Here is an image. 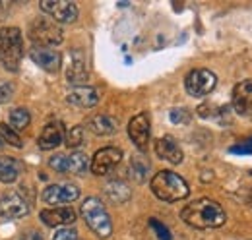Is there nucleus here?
Returning <instances> with one entry per match:
<instances>
[{
    "mask_svg": "<svg viewBox=\"0 0 252 240\" xmlns=\"http://www.w3.org/2000/svg\"><path fill=\"white\" fill-rule=\"evenodd\" d=\"M181 219L194 229H218L227 221V215L216 200L200 198L185 206V210L181 211Z\"/></svg>",
    "mask_w": 252,
    "mask_h": 240,
    "instance_id": "obj_1",
    "label": "nucleus"
},
{
    "mask_svg": "<svg viewBox=\"0 0 252 240\" xmlns=\"http://www.w3.org/2000/svg\"><path fill=\"white\" fill-rule=\"evenodd\" d=\"M150 186H152L154 196L161 202H167V204L181 202V200L189 198L190 194L187 180L183 177H179L177 173H173V171H159V173H156L152 182H150Z\"/></svg>",
    "mask_w": 252,
    "mask_h": 240,
    "instance_id": "obj_2",
    "label": "nucleus"
},
{
    "mask_svg": "<svg viewBox=\"0 0 252 240\" xmlns=\"http://www.w3.org/2000/svg\"><path fill=\"white\" fill-rule=\"evenodd\" d=\"M80 213H82L86 225L94 231L99 239H109L113 235L111 215H109L105 204L99 198H86V202L80 208Z\"/></svg>",
    "mask_w": 252,
    "mask_h": 240,
    "instance_id": "obj_3",
    "label": "nucleus"
},
{
    "mask_svg": "<svg viewBox=\"0 0 252 240\" xmlns=\"http://www.w3.org/2000/svg\"><path fill=\"white\" fill-rule=\"evenodd\" d=\"M28 35L32 39L33 47H49V49L61 45L64 39L63 28L57 22H53L49 16L33 18L28 28Z\"/></svg>",
    "mask_w": 252,
    "mask_h": 240,
    "instance_id": "obj_4",
    "label": "nucleus"
},
{
    "mask_svg": "<svg viewBox=\"0 0 252 240\" xmlns=\"http://www.w3.org/2000/svg\"><path fill=\"white\" fill-rule=\"evenodd\" d=\"M24 57V37L18 28H0V62L16 72Z\"/></svg>",
    "mask_w": 252,
    "mask_h": 240,
    "instance_id": "obj_5",
    "label": "nucleus"
},
{
    "mask_svg": "<svg viewBox=\"0 0 252 240\" xmlns=\"http://www.w3.org/2000/svg\"><path fill=\"white\" fill-rule=\"evenodd\" d=\"M49 167L61 175H76L82 177L90 169V159L82 151H74L70 155H55L49 159Z\"/></svg>",
    "mask_w": 252,
    "mask_h": 240,
    "instance_id": "obj_6",
    "label": "nucleus"
},
{
    "mask_svg": "<svg viewBox=\"0 0 252 240\" xmlns=\"http://www.w3.org/2000/svg\"><path fill=\"white\" fill-rule=\"evenodd\" d=\"M218 86V76L212 70L206 68H196L189 72V76L185 78V88L190 97H206Z\"/></svg>",
    "mask_w": 252,
    "mask_h": 240,
    "instance_id": "obj_7",
    "label": "nucleus"
},
{
    "mask_svg": "<svg viewBox=\"0 0 252 240\" xmlns=\"http://www.w3.org/2000/svg\"><path fill=\"white\" fill-rule=\"evenodd\" d=\"M80 198V188L76 184L64 182V184H49L41 192V200L53 208H61L66 204H72Z\"/></svg>",
    "mask_w": 252,
    "mask_h": 240,
    "instance_id": "obj_8",
    "label": "nucleus"
},
{
    "mask_svg": "<svg viewBox=\"0 0 252 240\" xmlns=\"http://www.w3.org/2000/svg\"><path fill=\"white\" fill-rule=\"evenodd\" d=\"M41 10L43 14H47L53 22L61 24H72L78 20V4L70 2V0H43L41 2Z\"/></svg>",
    "mask_w": 252,
    "mask_h": 240,
    "instance_id": "obj_9",
    "label": "nucleus"
},
{
    "mask_svg": "<svg viewBox=\"0 0 252 240\" xmlns=\"http://www.w3.org/2000/svg\"><path fill=\"white\" fill-rule=\"evenodd\" d=\"M32 211V202L20 190H10L0 200V215L4 219H20Z\"/></svg>",
    "mask_w": 252,
    "mask_h": 240,
    "instance_id": "obj_10",
    "label": "nucleus"
},
{
    "mask_svg": "<svg viewBox=\"0 0 252 240\" xmlns=\"http://www.w3.org/2000/svg\"><path fill=\"white\" fill-rule=\"evenodd\" d=\"M90 72H88V60L86 55L80 49H72L68 55V64H66V80L68 84L82 88L88 84Z\"/></svg>",
    "mask_w": 252,
    "mask_h": 240,
    "instance_id": "obj_11",
    "label": "nucleus"
},
{
    "mask_svg": "<svg viewBox=\"0 0 252 240\" xmlns=\"http://www.w3.org/2000/svg\"><path fill=\"white\" fill-rule=\"evenodd\" d=\"M121 161H123V150L109 146V148H103V150H99L95 153L92 163H90V169H92V173L97 175V177H105V175H109Z\"/></svg>",
    "mask_w": 252,
    "mask_h": 240,
    "instance_id": "obj_12",
    "label": "nucleus"
},
{
    "mask_svg": "<svg viewBox=\"0 0 252 240\" xmlns=\"http://www.w3.org/2000/svg\"><path fill=\"white\" fill-rule=\"evenodd\" d=\"M128 136H130L132 144L140 151L148 150L150 136H152V126H150V117L146 113H140L134 119H130V122H128Z\"/></svg>",
    "mask_w": 252,
    "mask_h": 240,
    "instance_id": "obj_13",
    "label": "nucleus"
},
{
    "mask_svg": "<svg viewBox=\"0 0 252 240\" xmlns=\"http://www.w3.org/2000/svg\"><path fill=\"white\" fill-rule=\"evenodd\" d=\"M43 225L61 229V227H70L76 221V211L70 206H61V208H47L39 213Z\"/></svg>",
    "mask_w": 252,
    "mask_h": 240,
    "instance_id": "obj_14",
    "label": "nucleus"
},
{
    "mask_svg": "<svg viewBox=\"0 0 252 240\" xmlns=\"http://www.w3.org/2000/svg\"><path fill=\"white\" fill-rule=\"evenodd\" d=\"M30 59L43 68L49 74H57L61 70V53L49 47H32L30 49Z\"/></svg>",
    "mask_w": 252,
    "mask_h": 240,
    "instance_id": "obj_15",
    "label": "nucleus"
},
{
    "mask_svg": "<svg viewBox=\"0 0 252 240\" xmlns=\"http://www.w3.org/2000/svg\"><path fill=\"white\" fill-rule=\"evenodd\" d=\"M231 103H233V111L237 115H243V117L252 115V78L235 86L233 95H231Z\"/></svg>",
    "mask_w": 252,
    "mask_h": 240,
    "instance_id": "obj_16",
    "label": "nucleus"
},
{
    "mask_svg": "<svg viewBox=\"0 0 252 240\" xmlns=\"http://www.w3.org/2000/svg\"><path fill=\"white\" fill-rule=\"evenodd\" d=\"M101 95L99 91L92 88V86H82V88H74L72 91H68L66 101L78 109H92L99 103Z\"/></svg>",
    "mask_w": 252,
    "mask_h": 240,
    "instance_id": "obj_17",
    "label": "nucleus"
},
{
    "mask_svg": "<svg viewBox=\"0 0 252 240\" xmlns=\"http://www.w3.org/2000/svg\"><path fill=\"white\" fill-rule=\"evenodd\" d=\"M156 153H158L159 159L163 161H169L173 165H181L183 163V150L181 146L177 144V140L173 136H163L156 142Z\"/></svg>",
    "mask_w": 252,
    "mask_h": 240,
    "instance_id": "obj_18",
    "label": "nucleus"
},
{
    "mask_svg": "<svg viewBox=\"0 0 252 240\" xmlns=\"http://www.w3.org/2000/svg\"><path fill=\"white\" fill-rule=\"evenodd\" d=\"M63 142H64V126L61 122H49L43 128V132H41V136L37 140L39 148L43 151L57 150Z\"/></svg>",
    "mask_w": 252,
    "mask_h": 240,
    "instance_id": "obj_19",
    "label": "nucleus"
},
{
    "mask_svg": "<svg viewBox=\"0 0 252 240\" xmlns=\"http://www.w3.org/2000/svg\"><path fill=\"white\" fill-rule=\"evenodd\" d=\"M88 128L97 136H111L119 130V120L111 115H95L88 122Z\"/></svg>",
    "mask_w": 252,
    "mask_h": 240,
    "instance_id": "obj_20",
    "label": "nucleus"
},
{
    "mask_svg": "<svg viewBox=\"0 0 252 240\" xmlns=\"http://www.w3.org/2000/svg\"><path fill=\"white\" fill-rule=\"evenodd\" d=\"M22 163L14 157H0V182L12 184L22 175Z\"/></svg>",
    "mask_w": 252,
    "mask_h": 240,
    "instance_id": "obj_21",
    "label": "nucleus"
},
{
    "mask_svg": "<svg viewBox=\"0 0 252 240\" xmlns=\"http://www.w3.org/2000/svg\"><path fill=\"white\" fill-rule=\"evenodd\" d=\"M105 194H107V198L113 204H126L130 200V196H132L130 188L126 186V182H123V180H111V182H107Z\"/></svg>",
    "mask_w": 252,
    "mask_h": 240,
    "instance_id": "obj_22",
    "label": "nucleus"
},
{
    "mask_svg": "<svg viewBox=\"0 0 252 240\" xmlns=\"http://www.w3.org/2000/svg\"><path fill=\"white\" fill-rule=\"evenodd\" d=\"M148 173H150V161L144 155L132 157V161H130V177L134 180H138V182H144L148 179Z\"/></svg>",
    "mask_w": 252,
    "mask_h": 240,
    "instance_id": "obj_23",
    "label": "nucleus"
},
{
    "mask_svg": "<svg viewBox=\"0 0 252 240\" xmlns=\"http://www.w3.org/2000/svg\"><path fill=\"white\" fill-rule=\"evenodd\" d=\"M30 122H32V115H30V111L24 109V107H18V109H14V111L10 113V128L16 130V132L26 130V128L30 126Z\"/></svg>",
    "mask_w": 252,
    "mask_h": 240,
    "instance_id": "obj_24",
    "label": "nucleus"
},
{
    "mask_svg": "<svg viewBox=\"0 0 252 240\" xmlns=\"http://www.w3.org/2000/svg\"><path fill=\"white\" fill-rule=\"evenodd\" d=\"M84 142H86V138H84V128L82 126H74L64 134V144L70 150H78L80 146H84Z\"/></svg>",
    "mask_w": 252,
    "mask_h": 240,
    "instance_id": "obj_25",
    "label": "nucleus"
},
{
    "mask_svg": "<svg viewBox=\"0 0 252 240\" xmlns=\"http://www.w3.org/2000/svg\"><path fill=\"white\" fill-rule=\"evenodd\" d=\"M0 138H2V142L4 144H8V146H12V148H16V150H20V148H24V142H22V138L18 136V132L16 130H12L8 124H0Z\"/></svg>",
    "mask_w": 252,
    "mask_h": 240,
    "instance_id": "obj_26",
    "label": "nucleus"
},
{
    "mask_svg": "<svg viewBox=\"0 0 252 240\" xmlns=\"http://www.w3.org/2000/svg\"><path fill=\"white\" fill-rule=\"evenodd\" d=\"M14 93H16V86L12 82H2L0 84V105H6L14 99Z\"/></svg>",
    "mask_w": 252,
    "mask_h": 240,
    "instance_id": "obj_27",
    "label": "nucleus"
},
{
    "mask_svg": "<svg viewBox=\"0 0 252 240\" xmlns=\"http://www.w3.org/2000/svg\"><path fill=\"white\" fill-rule=\"evenodd\" d=\"M53 240H78V231L72 227H61L55 231Z\"/></svg>",
    "mask_w": 252,
    "mask_h": 240,
    "instance_id": "obj_28",
    "label": "nucleus"
},
{
    "mask_svg": "<svg viewBox=\"0 0 252 240\" xmlns=\"http://www.w3.org/2000/svg\"><path fill=\"white\" fill-rule=\"evenodd\" d=\"M150 227L156 231V235H158L159 240H171V231H169L163 223H159L158 219H150Z\"/></svg>",
    "mask_w": 252,
    "mask_h": 240,
    "instance_id": "obj_29",
    "label": "nucleus"
},
{
    "mask_svg": "<svg viewBox=\"0 0 252 240\" xmlns=\"http://www.w3.org/2000/svg\"><path fill=\"white\" fill-rule=\"evenodd\" d=\"M169 119L173 124H187V122H190V113L187 109H173Z\"/></svg>",
    "mask_w": 252,
    "mask_h": 240,
    "instance_id": "obj_30",
    "label": "nucleus"
},
{
    "mask_svg": "<svg viewBox=\"0 0 252 240\" xmlns=\"http://www.w3.org/2000/svg\"><path fill=\"white\" fill-rule=\"evenodd\" d=\"M233 153H252V140L249 144H245V146H237V148H233Z\"/></svg>",
    "mask_w": 252,
    "mask_h": 240,
    "instance_id": "obj_31",
    "label": "nucleus"
},
{
    "mask_svg": "<svg viewBox=\"0 0 252 240\" xmlns=\"http://www.w3.org/2000/svg\"><path fill=\"white\" fill-rule=\"evenodd\" d=\"M20 240H45L41 237V233H37V231H30V233H24V237Z\"/></svg>",
    "mask_w": 252,
    "mask_h": 240,
    "instance_id": "obj_32",
    "label": "nucleus"
},
{
    "mask_svg": "<svg viewBox=\"0 0 252 240\" xmlns=\"http://www.w3.org/2000/svg\"><path fill=\"white\" fill-rule=\"evenodd\" d=\"M2 146H4V142H2V138H0V148H2Z\"/></svg>",
    "mask_w": 252,
    "mask_h": 240,
    "instance_id": "obj_33",
    "label": "nucleus"
}]
</instances>
